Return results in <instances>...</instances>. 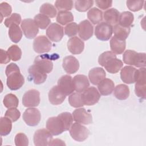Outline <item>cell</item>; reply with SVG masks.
Returning a JSON list of instances; mask_svg holds the SVG:
<instances>
[{
  "instance_id": "cell-1",
  "label": "cell",
  "mask_w": 146,
  "mask_h": 146,
  "mask_svg": "<svg viewBox=\"0 0 146 146\" xmlns=\"http://www.w3.org/2000/svg\"><path fill=\"white\" fill-rule=\"evenodd\" d=\"M7 78V86L11 90L19 89L25 83L23 76L21 74L19 67L14 63L9 64L5 71Z\"/></svg>"
},
{
  "instance_id": "cell-2",
  "label": "cell",
  "mask_w": 146,
  "mask_h": 146,
  "mask_svg": "<svg viewBox=\"0 0 146 146\" xmlns=\"http://www.w3.org/2000/svg\"><path fill=\"white\" fill-rule=\"evenodd\" d=\"M123 62L128 65L137 67H145L146 66L145 53L137 52L134 50H126L123 55Z\"/></svg>"
},
{
  "instance_id": "cell-3",
  "label": "cell",
  "mask_w": 146,
  "mask_h": 146,
  "mask_svg": "<svg viewBox=\"0 0 146 146\" xmlns=\"http://www.w3.org/2000/svg\"><path fill=\"white\" fill-rule=\"evenodd\" d=\"M70 134L74 140L81 142L85 140L88 137L90 131L86 127L76 122L71 126Z\"/></svg>"
},
{
  "instance_id": "cell-4",
  "label": "cell",
  "mask_w": 146,
  "mask_h": 146,
  "mask_svg": "<svg viewBox=\"0 0 146 146\" xmlns=\"http://www.w3.org/2000/svg\"><path fill=\"white\" fill-rule=\"evenodd\" d=\"M113 33V27L106 22L98 23L95 29L96 37L102 41L110 39Z\"/></svg>"
},
{
  "instance_id": "cell-5",
  "label": "cell",
  "mask_w": 146,
  "mask_h": 146,
  "mask_svg": "<svg viewBox=\"0 0 146 146\" xmlns=\"http://www.w3.org/2000/svg\"><path fill=\"white\" fill-rule=\"evenodd\" d=\"M34 143L36 146L50 145L52 139V135L46 129H39L34 135Z\"/></svg>"
},
{
  "instance_id": "cell-6",
  "label": "cell",
  "mask_w": 146,
  "mask_h": 146,
  "mask_svg": "<svg viewBox=\"0 0 146 146\" xmlns=\"http://www.w3.org/2000/svg\"><path fill=\"white\" fill-rule=\"evenodd\" d=\"M21 26L25 36L28 39L34 38L39 32V27L34 20L30 18L23 19Z\"/></svg>"
},
{
  "instance_id": "cell-7",
  "label": "cell",
  "mask_w": 146,
  "mask_h": 146,
  "mask_svg": "<svg viewBox=\"0 0 146 146\" xmlns=\"http://www.w3.org/2000/svg\"><path fill=\"white\" fill-rule=\"evenodd\" d=\"M100 98V94L94 87H90L82 94V99L84 105L92 106L97 103Z\"/></svg>"
},
{
  "instance_id": "cell-8",
  "label": "cell",
  "mask_w": 146,
  "mask_h": 146,
  "mask_svg": "<svg viewBox=\"0 0 146 146\" xmlns=\"http://www.w3.org/2000/svg\"><path fill=\"white\" fill-rule=\"evenodd\" d=\"M40 92L35 89L27 91L23 96L22 103L26 107H37L40 103Z\"/></svg>"
},
{
  "instance_id": "cell-9",
  "label": "cell",
  "mask_w": 146,
  "mask_h": 146,
  "mask_svg": "<svg viewBox=\"0 0 146 146\" xmlns=\"http://www.w3.org/2000/svg\"><path fill=\"white\" fill-rule=\"evenodd\" d=\"M41 119L40 111L35 108H29L23 113V119L26 124L29 126L38 125Z\"/></svg>"
},
{
  "instance_id": "cell-10",
  "label": "cell",
  "mask_w": 146,
  "mask_h": 146,
  "mask_svg": "<svg viewBox=\"0 0 146 146\" xmlns=\"http://www.w3.org/2000/svg\"><path fill=\"white\" fill-rule=\"evenodd\" d=\"M51 42L44 35L37 36L33 42V49L38 54L49 52L51 49Z\"/></svg>"
},
{
  "instance_id": "cell-11",
  "label": "cell",
  "mask_w": 146,
  "mask_h": 146,
  "mask_svg": "<svg viewBox=\"0 0 146 146\" xmlns=\"http://www.w3.org/2000/svg\"><path fill=\"white\" fill-rule=\"evenodd\" d=\"M63 28L56 23L50 24L46 30L47 36L51 41L54 42L60 41L63 36Z\"/></svg>"
},
{
  "instance_id": "cell-12",
  "label": "cell",
  "mask_w": 146,
  "mask_h": 146,
  "mask_svg": "<svg viewBox=\"0 0 146 146\" xmlns=\"http://www.w3.org/2000/svg\"><path fill=\"white\" fill-rule=\"evenodd\" d=\"M46 128L52 135H59L64 131L63 124L57 116L51 117L48 119L46 122Z\"/></svg>"
},
{
  "instance_id": "cell-13",
  "label": "cell",
  "mask_w": 146,
  "mask_h": 146,
  "mask_svg": "<svg viewBox=\"0 0 146 146\" xmlns=\"http://www.w3.org/2000/svg\"><path fill=\"white\" fill-rule=\"evenodd\" d=\"M72 116L74 120L78 123L88 125L92 123V117L91 113L88 112L84 108L75 110Z\"/></svg>"
},
{
  "instance_id": "cell-14",
  "label": "cell",
  "mask_w": 146,
  "mask_h": 146,
  "mask_svg": "<svg viewBox=\"0 0 146 146\" xmlns=\"http://www.w3.org/2000/svg\"><path fill=\"white\" fill-rule=\"evenodd\" d=\"M79 36L84 40L89 39L93 35L94 27L88 20H84L80 22L78 26Z\"/></svg>"
},
{
  "instance_id": "cell-15",
  "label": "cell",
  "mask_w": 146,
  "mask_h": 146,
  "mask_svg": "<svg viewBox=\"0 0 146 146\" xmlns=\"http://www.w3.org/2000/svg\"><path fill=\"white\" fill-rule=\"evenodd\" d=\"M58 86L66 96L71 95L74 91L72 77L68 75H64L59 79Z\"/></svg>"
},
{
  "instance_id": "cell-16",
  "label": "cell",
  "mask_w": 146,
  "mask_h": 146,
  "mask_svg": "<svg viewBox=\"0 0 146 146\" xmlns=\"http://www.w3.org/2000/svg\"><path fill=\"white\" fill-rule=\"evenodd\" d=\"M28 71L34 83L36 84L43 83L47 79V75L46 73H45L35 64L31 66L29 68Z\"/></svg>"
},
{
  "instance_id": "cell-17",
  "label": "cell",
  "mask_w": 146,
  "mask_h": 146,
  "mask_svg": "<svg viewBox=\"0 0 146 146\" xmlns=\"http://www.w3.org/2000/svg\"><path fill=\"white\" fill-rule=\"evenodd\" d=\"M62 66L67 74H72L75 73L79 70V63L75 57L69 55L63 58Z\"/></svg>"
},
{
  "instance_id": "cell-18",
  "label": "cell",
  "mask_w": 146,
  "mask_h": 146,
  "mask_svg": "<svg viewBox=\"0 0 146 146\" xmlns=\"http://www.w3.org/2000/svg\"><path fill=\"white\" fill-rule=\"evenodd\" d=\"M66 95L58 86H54L48 92V99L53 105H59L65 100Z\"/></svg>"
},
{
  "instance_id": "cell-19",
  "label": "cell",
  "mask_w": 146,
  "mask_h": 146,
  "mask_svg": "<svg viewBox=\"0 0 146 146\" xmlns=\"http://www.w3.org/2000/svg\"><path fill=\"white\" fill-rule=\"evenodd\" d=\"M67 48L72 54H81L84 48V43L82 40L77 36L71 38L67 42Z\"/></svg>"
},
{
  "instance_id": "cell-20",
  "label": "cell",
  "mask_w": 146,
  "mask_h": 146,
  "mask_svg": "<svg viewBox=\"0 0 146 146\" xmlns=\"http://www.w3.org/2000/svg\"><path fill=\"white\" fill-rule=\"evenodd\" d=\"M74 90L77 92H83L90 86V82L87 77L84 75H75L72 79Z\"/></svg>"
},
{
  "instance_id": "cell-21",
  "label": "cell",
  "mask_w": 146,
  "mask_h": 146,
  "mask_svg": "<svg viewBox=\"0 0 146 146\" xmlns=\"http://www.w3.org/2000/svg\"><path fill=\"white\" fill-rule=\"evenodd\" d=\"M34 64L45 73H50L53 68V63L51 60L46 57V55L38 56L35 58Z\"/></svg>"
},
{
  "instance_id": "cell-22",
  "label": "cell",
  "mask_w": 146,
  "mask_h": 146,
  "mask_svg": "<svg viewBox=\"0 0 146 146\" xmlns=\"http://www.w3.org/2000/svg\"><path fill=\"white\" fill-rule=\"evenodd\" d=\"M106 74L102 67H95L92 68L88 73V78L92 84L98 85L100 82L105 79Z\"/></svg>"
},
{
  "instance_id": "cell-23",
  "label": "cell",
  "mask_w": 146,
  "mask_h": 146,
  "mask_svg": "<svg viewBox=\"0 0 146 146\" xmlns=\"http://www.w3.org/2000/svg\"><path fill=\"white\" fill-rule=\"evenodd\" d=\"M136 69L132 66H125L121 68L120 78L121 80L127 84L135 83V74Z\"/></svg>"
},
{
  "instance_id": "cell-24",
  "label": "cell",
  "mask_w": 146,
  "mask_h": 146,
  "mask_svg": "<svg viewBox=\"0 0 146 146\" xmlns=\"http://www.w3.org/2000/svg\"><path fill=\"white\" fill-rule=\"evenodd\" d=\"M123 66L122 61L117 59L116 56L110 58L106 62L104 66L105 69L111 74H116L118 72Z\"/></svg>"
},
{
  "instance_id": "cell-25",
  "label": "cell",
  "mask_w": 146,
  "mask_h": 146,
  "mask_svg": "<svg viewBox=\"0 0 146 146\" xmlns=\"http://www.w3.org/2000/svg\"><path fill=\"white\" fill-rule=\"evenodd\" d=\"M115 84L113 81L108 78H105L98 84L99 92L103 96L110 95L114 90Z\"/></svg>"
},
{
  "instance_id": "cell-26",
  "label": "cell",
  "mask_w": 146,
  "mask_h": 146,
  "mask_svg": "<svg viewBox=\"0 0 146 146\" xmlns=\"http://www.w3.org/2000/svg\"><path fill=\"white\" fill-rule=\"evenodd\" d=\"M126 42L125 40L120 39L115 36L110 40V47L112 52L115 54H121L125 50Z\"/></svg>"
},
{
  "instance_id": "cell-27",
  "label": "cell",
  "mask_w": 146,
  "mask_h": 146,
  "mask_svg": "<svg viewBox=\"0 0 146 146\" xmlns=\"http://www.w3.org/2000/svg\"><path fill=\"white\" fill-rule=\"evenodd\" d=\"M120 13L116 9H110L104 13V19L110 25H116L119 21Z\"/></svg>"
},
{
  "instance_id": "cell-28",
  "label": "cell",
  "mask_w": 146,
  "mask_h": 146,
  "mask_svg": "<svg viewBox=\"0 0 146 146\" xmlns=\"http://www.w3.org/2000/svg\"><path fill=\"white\" fill-rule=\"evenodd\" d=\"M114 96L119 100H123L127 99L129 95L128 87L123 84L117 85L114 89Z\"/></svg>"
},
{
  "instance_id": "cell-29",
  "label": "cell",
  "mask_w": 146,
  "mask_h": 146,
  "mask_svg": "<svg viewBox=\"0 0 146 146\" xmlns=\"http://www.w3.org/2000/svg\"><path fill=\"white\" fill-rule=\"evenodd\" d=\"M134 20L133 14L129 11H124L120 14L119 25L124 27H130Z\"/></svg>"
},
{
  "instance_id": "cell-30",
  "label": "cell",
  "mask_w": 146,
  "mask_h": 146,
  "mask_svg": "<svg viewBox=\"0 0 146 146\" xmlns=\"http://www.w3.org/2000/svg\"><path fill=\"white\" fill-rule=\"evenodd\" d=\"M9 36L13 42L18 43L22 39V32L19 25L17 24L11 25L9 29Z\"/></svg>"
},
{
  "instance_id": "cell-31",
  "label": "cell",
  "mask_w": 146,
  "mask_h": 146,
  "mask_svg": "<svg viewBox=\"0 0 146 146\" xmlns=\"http://www.w3.org/2000/svg\"><path fill=\"white\" fill-rule=\"evenodd\" d=\"M130 27H124L119 24H116L113 27V33L115 36L121 40H125L130 33Z\"/></svg>"
},
{
  "instance_id": "cell-32",
  "label": "cell",
  "mask_w": 146,
  "mask_h": 146,
  "mask_svg": "<svg viewBox=\"0 0 146 146\" xmlns=\"http://www.w3.org/2000/svg\"><path fill=\"white\" fill-rule=\"evenodd\" d=\"M87 17L88 19L94 25L99 23L103 19L102 11L96 7L91 9L87 13Z\"/></svg>"
},
{
  "instance_id": "cell-33",
  "label": "cell",
  "mask_w": 146,
  "mask_h": 146,
  "mask_svg": "<svg viewBox=\"0 0 146 146\" xmlns=\"http://www.w3.org/2000/svg\"><path fill=\"white\" fill-rule=\"evenodd\" d=\"M12 129L11 120L7 117H2L0 120V134L1 136L9 135Z\"/></svg>"
},
{
  "instance_id": "cell-34",
  "label": "cell",
  "mask_w": 146,
  "mask_h": 146,
  "mask_svg": "<svg viewBox=\"0 0 146 146\" xmlns=\"http://www.w3.org/2000/svg\"><path fill=\"white\" fill-rule=\"evenodd\" d=\"M74 16L70 11H59L56 17V21L62 25H65L72 22Z\"/></svg>"
},
{
  "instance_id": "cell-35",
  "label": "cell",
  "mask_w": 146,
  "mask_h": 146,
  "mask_svg": "<svg viewBox=\"0 0 146 146\" xmlns=\"http://www.w3.org/2000/svg\"><path fill=\"white\" fill-rule=\"evenodd\" d=\"M39 11L40 14H43L48 18H54L57 14L55 7L49 3H43L40 7Z\"/></svg>"
},
{
  "instance_id": "cell-36",
  "label": "cell",
  "mask_w": 146,
  "mask_h": 146,
  "mask_svg": "<svg viewBox=\"0 0 146 146\" xmlns=\"http://www.w3.org/2000/svg\"><path fill=\"white\" fill-rule=\"evenodd\" d=\"M58 116L59 117L63 124L64 131L69 130L73 124L74 118L70 112H64L60 113Z\"/></svg>"
},
{
  "instance_id": "cell-37",
  "label": "cell",
  "mask_w": 146,
  "mask_h": 146,
  "mask_svg": "<svg viewBox=\"0 0 146 146\" xmlns=\"http://www.w3.org/2000/svg\"><path fill=\"white\" fill-rule=\"evenodd\" d=\"M3 103L5 107L7 108H17L18 106L19 100L13 94H8L5 96Z\"/></svg>"
},
{
  "instance_id": "cell-38",
  "label": "cell",
  "mask_w": 146,
  "mask_h": 146,
  "mask_svg": "<svg viewBox=\"0 0 146 146\" xmlns=\"http://www.w3.org/2000/svg\"><path fill=\"white\" fill-rule=\"evenodd\" d=\"M68 102L71 107L74 108L82 107L84 106L82 99V94L79 92H73L70 95L68 98Z\"/></svg>"
},
{
  "instance_id": "cell-39",
  "label": "cell",
  "mask_w": 146,
  "mask_h": 146,
  "mask_svg": "<svg viewBox=\"0 0 146 146\" xmlns=\"http://www.w3.org/2000/svg\"><path fill=\"white\" fill-rule=\"evenodd\" d=\"M34 20L38 27L40 29H46L51 23L50 19L48 17L42 14L36 15Z\"/></svg>"
},
{
  "instance_id": "cell-40",
  "label": "cell",
  "mask_w": 146,
  "mask_h": 146,
  "mask_svg": "<svg viewBox=\"0 0 146 146\" xmlns=\"http://www.w3.org/2000/svg\"><path fill=\"white\" fill-rule=\"evenodd\" d=\"M94 5L92 0H82L76 1L75 7L77 11L80 12H85L90 9Z\"/></svg>"
},
{
  "instance_id": "cell-41",
  "label": "cell",
  "mask_w": 146,
  "mask_h": 146,
  "mask_svg": "<svg viewBox=\"0 0 146 146\" xmlns=\"http://www.w3.org/2000/svg\"><path fill=\"white\" fill-rule=\"evenodd\" d=\"M10 58L13 61H18L21 59L22 56V51L17 45L11 46L7 51Z\"/></svg>"
},
{
  "instance_id": "cell-42",
  "label": "cell",
  "mask_w": 146,
  "mask_h": 146,
  "mask_svg": "<svg viewBox=\"0 0 146 146\" xmlns=\"http://www.w3.org/2000/svg\"><path fill=\"white\" fill-rule=\"evenodd\" d=\"M55 7L59 11H68L72 9L73 7V1H60L57 0L55 2Z\"/></svg>"
},
{
  "instance_id": "cell-43",
  "label": "cell",
  "mask_w": 146,
  "mask_h": 146,
  "mask_svg": "<svg viewBox=\"0 0 146 146\" xmlns=\"http://www.w3.org/2000/svg\"><path fill=\"white\" fill-rule=\"evenodd\" d=\"M135 83L140 84H146V72L145 67H141L136 70L135 74Z\"/></svg>"
},
{
  "instance_id": "cell-44",
  "label": "cell",
  "mask_w": 146,
  "mask_h": 146,
  "mask_svg": "<svg viewBox=\"0 0 146 146\" xmlns=\"http://www.w3.org/2000/svg\"><path fill=\"white\" fill-rule=\"evenodd\" d=\"M21 22V17L19 14L13 13L10 17H8L5 20L4 25L7 27H10V26L13 24H17L19 25Z\"/></svg>"
},
{
  "instance_id": "cell-45",
  "label": "cell",
  "mask_w": 146,
  "mask_h": 146,
  "mask_svg": "<svg viewBox=\"0 0 146 146\" xmlns=\"http://www.w3.org/2000/svg\"><path fill=\"white\" fill-rule=\"evenodd\" d=\"M144 1H127L126 2L127 7L132 11H138L143 8Z\"/></svg>"
},
{
  "instance_id": "cell-46",
  "label": "cell",
  "mask_w": 146,
  "mask_h": 146,
  "mask_svg": "<svg viewBox=\"0 0 146 146\" xmlns=\"http://www.w3.org/2000/svg\"><path fill=\"white\" fill-rule=\"evenodd\" d=\"M78 25L75 22H71L67 24L64 27V33L69 37L74 36L78 33Z\"/></svg>"
},
{
  "instance_id": "cell-47",
  "label": "cell",
  "mask_w": 146,
  "mask_h": 146,
  "mask_svg": "<svg viewBox=\"0 0 146 146\" xmlns=\"http://www.w3.org/2000/svg\"><path fill=\"white\" fill-rule=\"evenodd\" d=\"M5 116L14 122L18 120L21 116L20 111L16 108H9L5 112Z\"/></svg>"
},
{
  "instance_id": "cell-48",
  "label": "cell",
  "mask_w": 146,
  "mask_h": 146,
  "mask_svg": "<svg viewBox=\"0 0 146 146\" xmlns=\"http://www.w3.org/2000/svg\"><path fill=\"white\" fill-rule=\"evenodd\" d=\"M14 141L17 146H27L29 145V139L27 136L23 133H17L15 136Z\"/></svg>"
},
{
  "instance_id": "cell-49",
  "label": "cell",
  "mask_w": 146,
  "mask_h": 146,
  "mask_svg": "<svg viewBox=\"0 0 146 146\" xmlns=\"http://www.w3.org/2000/svg\"><path fill=\"white\" fill-rule=\"evenodd\" d=\"M1 22L2 21L3 17L9 16L12 12L11 6L7 2H2L0 4Z\"/></svg>"
},
{
  "instance_id": "cell-50",
  "label": "cell",
  "mask_w": 146,
  "mask_h": 146,
  "mask_svg": "<svg viewBox=\"0 0 146 146\" xmlns=\"http://www.w3.org/2000/svg\"><path fill=\"white\" fill-rule=\"evenodd\" d=\"M114 56H116V55L112 51L104 52L102 54H101L99 56V58H98L99 64L102 66H104V64L106 63L107 60H108L110 58Z\"/></svg>"
},
{
  "instance_id": "cell-51",
  "label": "cell",
  "mask_w": 146,
  "mask_h": 146,
  "mask_svg": "<svg viewBox=\"0 0 146 146\" xmlns=\"http://www.w3.org/2000/svg\"><path fill=\"white\" fill-rule=\"evenodd\" d=\"M145 88L146 84H135V92L137 96L141 98V99L145 98Z\"/></svg>"
},
{
  "instance_id": "cell-52",
  "label": "cell",
  "mask_w": 146,
  "mask_h": 146,
  "mask_svg": "<svg viewBox=\"0 0 146 146\" xmlns=\"http://www.w3.org/2000/svg\"><path fill=\"white\" fill-rule=\"evenodd\" d=\"M95 3L96 6L102 9V10H106L110 7H111L112 4V1H104V0H96L95 1Z\"/></svg>"
},
{
  "instance_id": "cell-53",
  "label": "cell",
  "mask_w": 146,
  "mask_h": 146,
  "mask_svg": "<svg viewBox=\"0 0 146 146\" xmlns=\"http://www.w3.org/2000/svg\"><path fill=\"white\" fill-rule=\"evenodd\" d=\"M0 52H1L0 63L1 64L8 63L10 60V58L7 51H5L3 49H1Z\"/></svg>"
},
{
  "instance_id": "cell-54",
  "label": "cell",
  "mask_w": 146,
  "mask_h": 146,
  "mask_svg": "<svg viewBox=\"0 0 146 146\" xmlns=\"http://www.w3.org/2000/svg\"><path fill=\"white\" fill-rule=\"evenodd\" d=\"M64 142L59 139H55L52 140L50 145H65Z\"/></svg>"
}]
</instances>
